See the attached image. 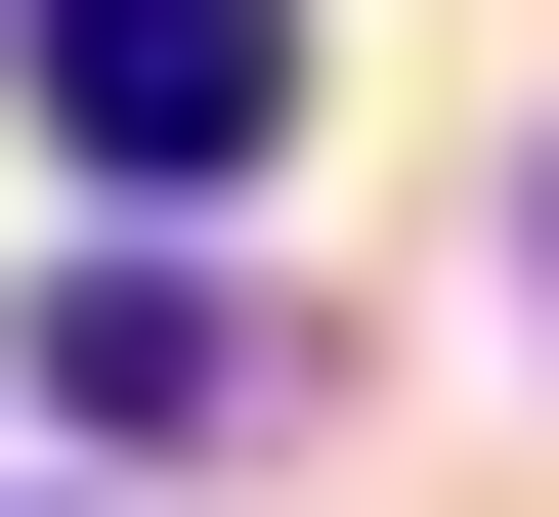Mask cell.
Returning <instances> with one entry per match:
<instances>
[{
	"label": "cell",
	"instance_id": "cell-1",
	"mask_svg": "<svg viewBox=\"0 0 559 517\" xmlns=\"http://www.w3.org/2000/svg\"><path fill=\"white\" fill-rule=\"evenodd\" d=\"M0 44H44L86 173H259V130H301V0H0Z\"/></svg>",
	"mask_w": 559,
	"mask_h": 517
},
{
	"label": "cell",
	"instance_id": "cell-2",
	"mask_svg": "<svg viewBox=\"0 0 559 517\" xmlns=\"http://www.w3.org/2000/svg\"><path fill=\"white\" fill-rule=\"evenodd\" d=\"M44 432H259V302H173V259H44Z\"/></svg>",
	"mask_w": 559,
	"mask_h": 517
}]
</instances>
